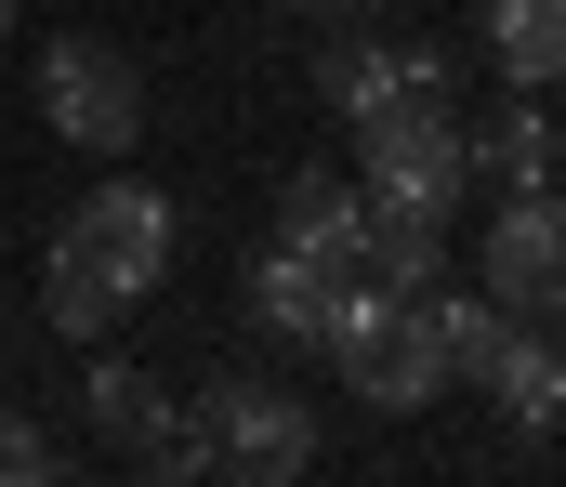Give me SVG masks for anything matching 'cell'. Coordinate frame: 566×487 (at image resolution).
<instances>
[{
	"instance_id": "obj_10",
	"label": "cell",
	"mask_w": 566,
	"mask_h": 487,
	"mask_svg": "<svg viewBox=\"0 0 566 487\" xmlns=\"http://www.w3.org/2000/svg\"><path fill=\"white\" fill-rule=\"evenodd\" d=\"M356 277H382V290H434V277H448V224L369 198V224H356Z\"/></svg>"
},
{
	"instance_id": "obj_2",
	"label": "cell",
	"mask_w": 566,
	"mask_h": 487,
	"mask_svg": "<svg viewBox=\"0 0 566 487\" xmlns=\"http://www.w3.org/2000/svg\"><path fill=\"white\" fill-rule=\"evenodd\" d=\"M356 198L434 211V224L474 198V133L448 119V93H409V106H369V119H356Z\"/></svg>"
},
{
	"instance_id": "obj_1",
	"label": "cell",
	"mask_w": 566,
	"mask_h": 487,
	"mask_svg": "<svg viewBox=\"0 0 566 487\" xmlns=\"http://www.w3.org/2000/svg\"><path fill=\"white\" fill-rule=\"evenodd\" d=\"M158 277H171V198L119 171V184H93V198L66 211V237H53V264H40V317L66 329V342H106Z\"/></svg>"
},
{
	"instance_id": "obj_6",
	"label": "cell",
	"mask_w": 566,
	"mask_h": 487,
	"mask_svg": "<svg viewBox=\"0 0 566 487\" xmlns=\"http://www.w3.org/2000/svg\"><path fill=\"white\" fill-rule=\"evenodd\" d=\"M409 93H448V53L434 40H329L316 53V106H343V119H369V106H409Z\"/></svg>"
},
{
	"instance_id": "obj_5",
	"label": "cell",
	"mask_w": 566,
	"mask_h": 487,
	"mask_svg": "<svg viewBox=\"0 0 566 487\" xmlns=\"http://www.w3.org/2000/svg\"><path fill=\"white\" fill-rule=\"evenodd\" d=\"M488 304L501 317H566V184H527L488 211Z\"/></svg>"
},
{
	"instance_id": "obj_13",
	"label": "cell",
	"mask_w": 566,
	"mask_h": 487,
	"mask_svg": "<svg viewBox=\"0 0 566 487\" xmlns=\"http://www.w3.org/2000/svg\"><path fill=\"white\" fill-rule=\"evenodd\" d=\"M488 53H501L514 93L566 80V0H488Z\"/></svg>"
},
{
	"instance_id": "obj_16",
	"label": "cell",
	"mask_w": 566,
	"mask_h": 487,
	"mask_svg": "<svg viewBox=\"0 0 566 487\" xmlns=\"http://www.w3.org/2000/svg\"><path fill=\"white\" fill-rule=\"evenodd\" d=\"M554 171H566V159H554Z\"/></svg>"
},
{
	"instance_id": "obj_9",
	"label": "cell",
	"mask_w": 566,
	"mask_h": 487,
	"mask_svg": "<svg viewBox=\"0 0 566 487\" xmlns=\"http://www.w3.org/2000/svg\"><path fill=\"white\" fill-rule=\"evenodd\" d=\"M409 317H422V356L448 369V382H488V356H501V329H514L488 290H448V277H434V290H409Z\"/></svg>"
},
{
	"instance_id": "obj_4",
	"label": "cell",
	"mask_w": 566,
	"mask_h": 487,
	"mask_svg": "<svg viewBox=\"0 0 566 487\" xmlns=\"http://www.w3.org/2000/svg\"><path fill=\"white\" fill-rule=\"evenodd\" d=\"M40 119H53L80 159H133V133H145L133 53H106V40H53V53H40Z\"/></svg>"
},
{
	"instance_id": "obj_15",
	"label": "cell",
	"mask_w": 566,
	"mask_h": 487,
	"mask_svg": "<svg viewBox=\"0 0 566 487\" xmlns=\"http://www.w3.org/2000/svg\"><path fill=\"white\" fill-rule=\"evenodd\" d=\"M13 13H27V0H0V40H13Z\"/></svg>"
},
{
	"instance_id": "obj_8",
	"label": "cell",
	"mask_w": 566,
	"mask_h": 487,
	"mask_svg": "<svg viewBox=\"0 0 566 487\" xmlns=\"http://www.w3.org/2000/svg\"><path fill=\"white\" fill-rule=\"evenodd\" d=\"M329 304H343V277H329L316 251H290V237H264V251H251V317L277 329V342H303V356H316Z\"/></svg>"
},
{
	"instance_id": "obj_3",
	"label": "cell",
	"mask_w": 566,
	"mask_h": 487,
	"mask_svg": "<svg viewBox=\"0 0 566 487\" xmlns=\"http://www.w3.org/2000/svg\"><path fill=\"white\" fill-rule=\"evenodd\" d=\"M198 448H211V475H238V487H290V475H316V409L290 395V382H211L198 395Z\"/></svg>"
},
{
	"instance_id": "obj_14",
	"label": "cell",
	"mask_w": 566,
	"mask_h": 487,
	"mask_svg": "<svg viewBox=\"0 0 566 487\" xmlns=\"http://www.w3.org/2000/svg\"><path fill=\"white\" fill-rule=\"evenodd\" d=\"M0 487H66V475H53V448H40V422H27V409H0Z\"/></svg>"
},
{
	"instance_id": "obj_12",
	"label": "cell",
	"mask_w": 566,
	"mask_h": 487,
	"mask_svg": "<svg viewBox=\"0 0 566 487\" xmlns=\"http://www.w3.org/2000/svg\"><path fill=\"white\" fill-rule=\"evenodd\" d=\"M554 119H541V93H514L488 133H474V184H501V198H527V184H554Z\"/></svg>"
},
{
	"instance_id": "obj_7",
	"label": "cell",
	"mask_w": 566,
	"mask_h": 487,
	"mask_svg": "<svg viewBox=\"0 0 566 487\" xmlns=\"http://www.w3.org/2000/svg\"><path fill=\"white\" fill-rule=\"evenodd\" d=\"M488 395H501L514 435H554V422H566V342H554V317H514V329H501Z\"/></svg>"
},
{
	"instance_id": "obj_11",
	"label": "cell",
	"mask_w": 566,
	"mask_h": 487,
	"mask_svg": "<svg viewBox=\"0 0 566 487\" xmlns=\"http://www.w3.org/2000/svg\"><path fill=\"white\" fill-rule=\"evenodd\" d=\"M356 224H369V198L329 184V171H303V184L277 198V237H290V251H316L329 277H356Z\"/></svg>"
}]
</instances>
